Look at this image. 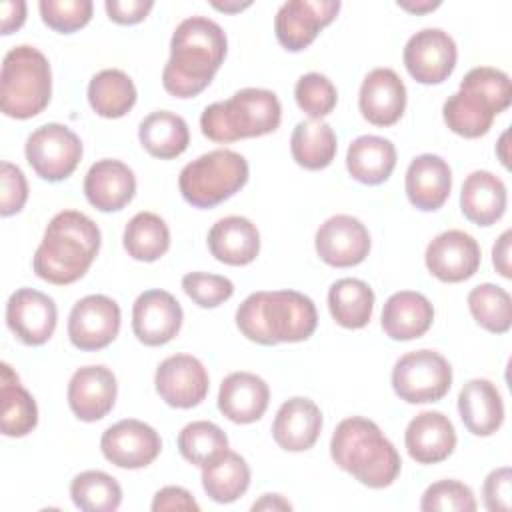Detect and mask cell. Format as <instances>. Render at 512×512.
Listing matches in <instances>:
<instances>
[{"label":"cell","instance_id":"cell-1","mask_svg":"<svg viewBox=\"0 0 512 512\" xmlns=\"http://www.w3.org/2000/svg\"><path fill=\"white\" fill-rule=\"evenodd\" d=\"M228 50L226 32L206 16L182 20L170 40L162 86L176 98H194L212 82Z\"/></svg>","mask_w":512,"mask_h":512},{"label":"cell","instance_id":"cell-2","mask_svg":"<svg viewBox=\"0 0 512 512\" xmlns=\"http://www.w3.org/2000/svg\"><path fill=\"white\" fill-rule=\"evenodd\" d=\"M100 240V228L92 218L78 210H62L48 222L32 268L38 278L50 284H72L92 266Z\"/></svg>","mask_w":512,"mask_h":512},{"label":"cell","instance_id":"cell-3","mask_svg":"<svg viewBox=\"0 0 512 512\" xmlns=\"http://www.w3.org/2000/svg\"><path fill=\"white\" fill-rule=\"evenodd\" d=\"M316 324L314 302L296 290H260L236 310V326L242 336L262 346L302 342L314 334Z\"/></svg>","mask_w":512,"mask_h":512},{"label":"cell","instance_id":"cell-4","mask_svg":"<svg viewBox=\"0 0 512 512\" xmlns=\"http://www.w3.org/2000/svg\"><path fill=\"white\" fill-rule=\"evenodd\" d=\"M330 456L338 468L374 490L390 486L402 468L394 444L376 422L362 416L344 418L336 426L330 440Z\"/></svg>","mask_w":512,"mask_h":512},{"label":"cell","instance_id":"cell-5","mask_svg":"<svg viewBox=\"0 0 512 512\" xmlns=\"http://www.w3.org/2000/svg\"><path fill=\"white\" fill-rule=\"evenodd\" d=\"M510 102L508 74L492 66H476L462 78L458 92L448 96L442 116L454 134L480 138L492 128L494 116L504 112Z\"/></svg>","mask_w":512,"mask_h":512},{"label":"cell","instance_id":"cell-6","mask_svg":"<svg viewBox=\"0 0 512 512\" xmlns=\"http://www.w3.org/2000/svg\"><path fill=\"white\" fill-rule=\"evenodd\" d=\"M282 120L278 96L266 88H242L224 102H214L200 116L202 134L214 142H236L274 132Z\"/></svg>","mask_w":512,"mask_h":512},{"label":"cell","instance_id":"cell-7","mask_svg":"<svg viewBox=\"0 0 512 512\" xmlns=\"http://www.w3.org/2000/svg\"><path fill=\"white\" fill-rule=\"evenodd\" d=\"M52 96L48 58L34 46L10 48L0 72V108L6 116L26 120L40 114Z\"/></svg>","mask_w":512,"mask_h":512},{"label":"cell","instance_id":"cell-8","mask_svg":"<svg viewBox=\"0 0 512 512\" xmlns=\"http://www.w3.org/2000/svg\"><path fill=\"white\" fill-rule=\"evenodd\" d=\"M248 182V162L234 150H210L188 162L178 176L182 198L194 208H214Z\"/></svg>","mask_w":512,"mask_h":512},{"label":"cell","instance_id":"cell-9","mask_svg":"<svg viewBox=\"0 0 512 512\" xmlns=\"http://www.w3.org/2000/svg\"><path fill=\"white\" fill-rule=\"evenodd\" d=\"M452 386L450 362L436 350H414L400 356L392 368V388L408 404L442 400Z\"/></svg>","mask_w":512,"mask_h":512},{"label":"cell","instance_id":"cell-10","mask_svg":"<svg viewBox=\"0 0 512 512\" xmlns=\"http://www.w3.org/2000/svg\"><path fill=\"white\" fill-rule=\"evenodd\" d=\"M26 160L48 182L66 180L82 158L80 138L64 124L48 122L26 138Z\"/></svg>","mask_w":512,"mask_h":512},{"label":"cell","instance_id":"cell-11","mask_svg":"<svg viewBox=\"0 0 512 512\" xmlns=\"http://www.w3.org/2000/svg\"><path fill=\"white\" fill-rule=\"evenodd\" d=\"M456 58V42L442 28L418 30L408 38L402 52L408 74L420 84L444 82L454 72Z\"/></svg>","mask_w":512,"mask_h":512},{"label":"cell","instance_id":"cell-12","mask_svg":"<svg viewBox=\"0 0 512 512\" xmlns=\"http://www.w3.org/2000/svg\"><path fill=\"white\" fill-rule=\"evenodd\" d=\"M120 330V306L104 294L80 298L68 316V338L84 352L102 350L114 342Z\"/></svg>","mask_w":512,"mask_h":512},{"label":"cell","instance_id":"cell-13","mask_svg":"<svg viewBox=\"0 0 512 512\" xmlns=\"http://www.w3.org/2000/svg\"><path fill=\"white\" fill-rule=\"evenodd\" d=\"M100 450L110 464L126 470H138L158 458L162 440L150 424L136 418H124L104 430Z\"/></svg>","mask_w":512,"mask_h":512},{"label":"cell","instance_id":"cell-14","mask_svg":"<svg viewBox=\"0 0 512 512\" xmlns=\"http://www.w3.org/2000/svg\"><path fill=\"white\" fill-rule=\"evenodd\" d=\"M340 10L338 0H288L274 18V32L282 48L300 52L308 48L318 32L328 26Z\"/></svg>","mask_w":512,"mask_h":512},{"label":"cell","instance_id":"cell-15","mask_svg":"<svg viewBox=\"0 0 512 512\" xmlns=\"http://www.w3.org/2000/svg\"><path fill=\"white\" fill-rule=\"evenodd\" d=\"M158 396L172 408L198 406L210 388L204 364L192 354H172L164 358L154 374Z\"/></svg>","mask_w":512,"mask_h":512},{"label":"cell","instance_id":"cell-16","mask_svg":"<svg viewBox=\"0 0 512 512\" xmlns=\"http://www.w3.org/2000/svg\"><path fill=\"white\" fill-rule=\"evenodd\" d=\"M58 310L54 300L34 288H18L6 302V324L26 346H40L56 330Z\"/></svg>","mask_w":512,"mask_h":512},{"label":"cell","instance_id":"cell-17","mask_svg":"<svg viewBox=\"0 0 512 512\" xmlns=\"http://www.w3.org/2000/svg\"><path fill=\"white\" fill-rule=\"evenodd\" d=\"M482 252L474 236L464 230H446L430 240L424 262L428 272L440 282H464L480 268Z\"/></svg>","mask_w":512,"mask_h":512},{"label":"cell","instance_id":"cell-18","mask_svg":"<svg viewBox=\"0 0 512 512\" xmlns=\"http://www.w3.org/2000/svg\"><path fill=\"white\" fill-rule=\"evenodd\" d=\"M316 254L334 268L360 264L370 252L368 228L350 214L330 216L316 230Z\"/></svg>","mask_w":512,"mask_h":512},{"label":"cell","instance_id":"cell-19","mask_svg":"<svg viewBox=\"0 0 512 512\" xmlns=\"http://www.w3.org/2000/svg\"><path fill=\"white\" fill-rule=\"evenodd\" d=\"M180 302L166 290L142 292L132 306V332L146 346L168 344L182 328Z\"/></svg>","mask_w":512,"mask_h":512},{"label":"cell","instance_id":"cell-20","mask_svg":"<svg viewBox=\"0 0 512 512\" xmlns=\"http://www.w3.org/2000/svg\"><path fill=\"white\" fill-rule=\"evenodd\" d=\"M116 394L114 372L100 364L78 368L68 382V406L82 422L102 420L114 408Z\"/></svg>","mask_w":512,"mask_h":512},{"label":"cell","instance_id":"cell-21","mask_svg":"<svg viewBox=\"0 0 512 512\" xmlns=\"http://www.w3.org/2000/svg\"><path fill=\"white\" fill-rule=\"evenodd\" d=\"M358 108L374 126L396 124L406 108V86L392 68L370 70L360 86Z\"/></svg>","mask_w":512,"mask_h":512},{"label":"cell","instance_id":"cell-22","mask_svg":"<svg viewBox=\"0 0 512 512\" xmlns=\"http://www.w3.org/2000/svg\"><path fill=\"white\" fill-rule=\"evenodd\" d=\"M404 444L418 464H438L456 448V430L448 416L436 410L416 414L404 432Z\"/></svg>","mask_w":512,"mask_h":512},{"label":"cell","instance_id":"cell-23","mask_svg":"<svg viewBox=\"0 0 512 512\" xmlns=\"http://www.w3.org/2000/svg\"><path fill=\"white\" fill-rule=\"evenodd\" d=\"M404 188L414 208L434 212L442 208L450 196L452 170L438 154H420L408 164Z\"/></svg>","mask_w":512,"mask_h":512},{"label":"cell","instance_id":"cell-24","mask_svg":"<svg viewBox=\"0 0 512 512\" xmlns=\"http://www.w3.org/2000/svg\"><path fill=\"white\" fill-rule=\"evenodd\" d=\"M84 194L96 210L118 212L136 194L134 172L120 160H98L84 176Z\"/></svg>","mask_w":512,"mask_h":512},{"label":"cell","instance_id":"cell-25","mask_svg":"<svg viewBox=\"0 0 512 512\" xmlns=\"http://www.w3.org/2000/svg\"><path fill=\"white\" fill-rule=\"evenodd\" d=\"M322 430L320 408L304 396L288 398L272 422V438L286 452L310 450Z\"/></svg>","mask_w":512,"mask_h":512},{"label":"cell","instance_id":"cell-26","mask_svg":"<svg viewBox=\"0 0 512 512\" xmlns=\"http://www.w3.org/2000/svg\"><path fill=\"white\" fill-rule=\"evenodd\" d=\"M268 384L252 372H232L220 382L218 410L236 424L260 420L268 408Z\"/></svg>","mask_w":512,"mask_h":512},{"label":"cell","instance_id":"cell-27","mask_svg":"<svg viewBox=\"0 0 512 512\" xmlns=\"http://www.w3.org/2000/svg\"><path fill=\"white\" fill-rule=\"evenodd\" d=\"M434 320V306L430 300L412 290L394 292L382 308L380 324L388 338L406 342L420 338L428 332Z\"/></svg>","mask_w":512,"mask_h":512},{"label":"cell","instance_id":"cell-28","mask_svg":"<svg viewBox=\"0 0 512 512\" xmlns=\"http://www.w3.org/2000/svg\"><path fill=\"white\" fill-rule=\"evenodd\" d=\"M458 412L464 428L474 436H492L504 422V402L486 378L468 380L458 394Z\"/></svg>","mask_w":512,"mask_h":512},{"label":"cell","instance_id":"cell-29","mask_svg":"<svg viewBox=\"0 0 512 512\" xmlns=\"http://www.w3.org/2000/svg\"><path fill=\"white\" fill-rule=\"evenodd\" d=\"M208 250L218 262L246 266L260 252V232L244 216L220 218L208 232Z\"/></svg>","mask_w":512,"mask_h":512},{"label":"cell","instance_id":"cell-30","mask_svg":"<svg viewBox=\"0 0 512 512\" xmlns=\"http://www.w3.org/2000/svg\"><path fill=\"white\" fill-rule=\"evenodd\" d=\"M506 184L488 170L466 176L460 192V210L476 226H492L506 212Z\"/></svg>","mask_w":512,"mask_h":512},{"label":"cell","instance_id":"cell-31","mask_svg":"<svg viewBox=\"0 0 512 512\" xmlns=\"http://www.w3.org/2000/svg\"><path fill=\"white\" fill-rule=\"evenodd\" d=\"M396 166V148L388 138L364 134L350 142L346 152V168L350 176L368 186L382 184Z\"/></svg>","mask_w":512,"mask_h":512},{"label":"cell","instance_id":"cell-32","mask_svg":"<svg viewBox=\"0 0 512 512\" xmlns=\"http://www.w3.org/2000/svg\"><path fill=\"white\" fill-rule=\"evenodd\" d=\"M2 380H0V428L8 438H22L30 434L38 424V406L32 394L20 384L16 372L10 364L2 362Z\"/></svg>","mask_w":512,"mask_h":512},{"label":"cell","instance_id":"cell-33","mask_svg":"<svg viewBox=\"0 0 512 512\" xmlns=\"http://www.w3.org/2000/svg\"><path fill=\"white\" fill-rule=\"evenodd\" d=\"M138 138L150 156L170 160L188 148L190 130L182 116L170 110H156L140 122Z\"/></svg>","mask_w":512,"mask_h":512},{"label":"cell","instance_id":"cell-34","mask_svg":"<svg viewBox=\"0 0 512 512\" xmlns=\"http://www.w3.org/2000/svg\"><path fill=\"white\" fill-rule=\"evenodd\" d=\"M328 308L338 326L364 328L372 318L374 292L360 278H340L328 290Z\"/></svg>","mask_w":512,"mask_h":512},{"label":"cell","instance_id":"cell-35","mask_svg":"<svg viewBox=\"0 0 512 512\" xmlns=\"http://www.w3.org/2000/svg\"><path fill=\"white\" fill-rule=\"evenodd\" d=\"M338 140L330 124L322 120H302L290 136V152L298 166L306 170H322L332 164Z\"/></svg>","mask_w":512,"mask_h":512},{"label":"cell","instance_id":"cell-36","mask_svg":"<svg viewBox=\"0 0 512 512\" xmlns=\"http://www.w3.org/2000/svg\"><path fill=\"white\" fill-rule=\"evenodd\" d=\"M88 102L102 118H122L136 104V86L126 72L106 68L92 76L88 84Z\"/></svg>","mask_w":512,"mask_h":512},{"label":"cell","instance_id":"cell-37","mask_svg":"<svg viewBox=\"0 0 512 512\" xmlns=\"http://www.w3.org/2000/svg\"><path fill=\"white\" fill-rule=\"evenodd\" d=\"M202 486L214 502L230 504L248 490L250 468L238 452L226 450L222 456L202 466Z\"/></svg>","mask_w":512,"mask_h":512},{"label":"cell","instance_id":"cell-38","mask_svg":"<svg viewBox=\"0 0 512 512\" xmlns=\"http://www.w3.org/2000/svg\"><path fill=\"white\" fill-rule=\"evenodd\" d=\"M122 244L134 260L154 262L170 248V230L158 214L138 212L126 224Z\"/></svg>","mask_w":512,"mask_h":512},{"label":"cell","instance_id":"cell-39","mask_svg":"<svg viewBox=\"0 0 512 512\" xmlns=\"http://www.w3.org/2000/svg\"><path fill=\"white\" fill-rule=\"evenodd\" d=\"M70 498L84 512H114L122 502L118 480L102 470H86L70 482Z\"/></svg>","mask_w":512,"mask_h":512},{"label":"cell","instance_id":"cell-40","mask_svg":"<svg viewBox=\"0 0 512 512\" xmlns=\"http://www.w3.org/2000/svg\"><path fill=\"white\" fill-rule=\"evenodd\" d=\"M468 308L474 320L492 334H504L512 324V298L496 284H478L468 292Z\"/></svg>","mask_w":512,"mask_h":512},{"label":"cell","instance_id":"cell-41","mask_svg":"<svg viewBox=\"0 0 512 512\" xmlns=\"http://www.w3.org/2000/svg\"><path fill=\"white\" fill-rule=\"evenodd\" d=\"M178 450L182 458L202 468L228 450V436L218 424L196 420L180 430Z\"/></svg>","mask_w":512,"mask_h":512},{"label":"cell","instance_id":"cell-42","mask_svg":"<svg viewBox=\"0 0 512 512\" xmlns=\"http://www.w3.org/2000/svg\"><path fill=\"white\" fill-rule=\"evenodd\" d=\"M294 98L300 110L306 112L312 120H322L334 110L338 92L328 76L320 72H308L298 78L294 86Z\"/></svg>","mask_w":512,"mask_h":512},{"label":"cell","instance_id":"cell-43","mask_svg":"<svg viewBox=\"0 0 512 512\" xmlns=\"http://www.w3.org/2000/svg\"><path fill=\"white\" fill-rule=\"evenodd\" d=\"M476 506L470 486L452 478L430 484L420 500V510L424 512H474Z\"/></svg>","mask_w":512,"mask_h":512},{"label":"cell","instance_id":"cell-44","mask_svg":"<svg viewBox=\"0 0 512 512\" xmlns=\"http://www.w3.org/2000/svg\"><path fill=\"white\" fill-rule=\"evenodd\" d=\"M38 10L48 28L70 34L90 22L94 6L90 0H40Z\"/></svg>","mask_w":512,"mask_h":512},{"label":"cell","instance_id":"cell-45","mask_svg":"<svg viewBox=\"0 0 512 512\" xmlns=\"http://www.w3.org/2000/svg\"><path fill=\"white\" fill-rule=\"evenodd\" d=\"M182 290L200 308H216L234 294V284L220 274L188 272L182 276Z\"/></svg>","mask_w":512,"mask_h":512},{"label":"cell","instance_id":"cell-46","mask_svg":"<svg viewBox=\"0 0 512 512\" xmlns=\"http://www.w3.org/2000/svg\"><path fill=\"white\" fill-rule=\"evenodd\" d=\"M0 180H2L0 214L2 216L18 214L28 200V182H26L24 172L10 162H2Z\"/></svg>","mask_w":512,"mask_h":512},{"label":"cell","instance_id":"cell-47","mask_svg":"<svg viewBox=\"0 0 512 512\" xmlns=\"http://www.w3.org/2000/svg\"><path fill=\"white\" fill-rule=\"evenodd\" d=\"M510 468L502 466L492 470L482 486V494H484V506L490 512H508L512 506L510 500Z\"/></svg>","mask_w":512,"mask_h":512},{"label":"cell","instance_id":"cell-48","mask_svg":"<svg viewBox=\"0 0 512 512\" xmlns=\"http://www.w3.org/2000/svg\"><path fill=\"white\" fill-rule=\"evenodd\" d=\"M152 0H106L104 8L108 18L116 24H138L152 10Z\"/></svg>","mask_w":512,"mask_h":512},{"label":"cell","instance_id":"cell-49","mask_svg":"<svg viewBox=\"0 0 512 512\" xmlns=\"http://www.w3.org/2000/svg\"><path fill=\"white\" fill-rule=\"evenodd\" d=\"M152 510L154 512H168V510L198 512L200 506L186 488H182V486H164L154 494Z\"/></svg>","mask_w":512,"mask_h":512},{"label":"cell","instance_id":"cell-50","mask_svg":"<svg viewBox=\"0 0 512 512\" xmlns=\"http://www.w3.org/2000/svg\"><path fill=\"white\" fill-rule=\"evenodd\" d=\"M26 20V2L6 0L2 2V34H12Z\"/></svg>","mask_w":512,"mask_h":512},{"label":"cell","instance_id":"cell-51","mask_svg":"<svg viewBox=\"0 0 512 512\" xmlns=\"http://www.w3.org/2000/svg\"><path fill=\"white\" fill-rule=\"evenodd\" d=\"M510 238H512V232L504 230L500 234V238L496 240V244L492 246V264H494L496 272L504 278L512 276V272H510Z\"/></svg>","mask_w":512,"mask_h":512},{"label":"cell","instance_id":"cell-52","mask_svg":"<svg viewBox=\"0 0 512 512\" xmlns=\"http://www.w3.org/2000/svg\"><path fill=\"white\" fill-rule=\"evenodd\" d=\"M252 510H292V504L280 494H264L258 502L252 504Z\"/></svg>","mask_w":512,"mask_h":512},{"label":"cell","instance_id":"cell-53","mask_svg":"<svg viewBox=\"0 0 512 512\" xmlns=\"http://www.w3.org/2000/svg\"><path fill=\"white\" fill-rule=\"evenodd\" d=\"M398 6L408 10V12H412V14H424V12H430V10L438 8L440 2L438 0L436 2H432V0H416V2H412V0H398Z\"/></svg>","mask_w":512,"mask_h":512},{"label":"cell","instance_id":"cell-54","mask_svg":"<svg viewBox=\"0 0 512 512\" xmlns=\"http://www.w3.org/2000/svg\"><path fill=\"white\" fill-rule=\"evenodd\" d=\"M210 4H212L216 10H220V12H240V10H244V8L250 6V2H216V0H212Z\"/></svg>","mask_w":512,"mask_h":512},{"label":"cell","instance_id":"cell-55","mask_svg":"<svg viewBox=\"0 0 512 512\" xmlns=\"http://www.w3.org/2000/svg\"><path fill=\"white\" fill-rule=\"evenodd\" d=\"M506 140H508V130L500 136V142H498V156H500V162L508 168V152H506Z\"/></svg>","mask_w":512,"mask_h":512}]
</instances>
